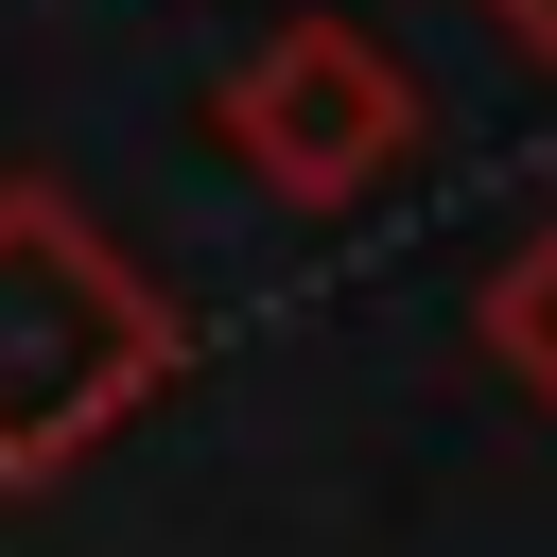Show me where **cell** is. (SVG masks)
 Instances as JSON below:
<instances>
[{
  "mask_svg": "<svg viewBox=\"0 0 557 557\" xmlns=\"http://www.w3.org/2000/svg\"><path fill=\"white\" fill-rule=\"evenodd\" d=\"M191 366L174 296L35 174H0V487H52L87 470L157 383Z\"/></svg>",
  "mask_w": 557,
  "mask_h": 557,
  "instance_id": "6da1fadb",
  "label": "cell"
},
{
  "mask_svg": "<svg viewBox=\"0 0 557 557\" xmlns=\"http://www.w3.org/2000/svg\"><path fill=\"white\" fill-rule=\"evenodd\" d=\"M209 139H226V157H244L278 209L348 226V209H383V191L435 157V104H418V70H400L366 17H278V35L226 70Z\"/></svg>",
  "mask_w": 557,
  "mask_h": 557,
  "instance_id": "7a4b0ae2",
  "label": "cell"
},
{
  "mask_svg": "<svg viewBox=\"0 0 557 557\" xmlns=\"http://www.w3.org/2000/svg\"><path fill=\"white\" fill-rule=\"evenodd\" d=\"M470 348H487V366H505V383L557 418V209H540V226L487 261V296H470Z\"/></svg>",
  "mask_w": 557,
  "mask_h": 557,
  "instance_id": "3957f363",
  "label": "cell"
},
{
  "mask_svg": "<svg viewBox=\"0 0 557 557\" xmlns=\"http://www.w3.org/2000/svg\"><path fill=\"white\" fill-rule=\"evenodd\" d=\"M487 35H505L522 70H557V0H487Z\"/></svg>",
  "mask_w": 557,
  "mask_h": 557,
  "instance_id": "277c9868",
  "label": "cell"
}]
</instances>
